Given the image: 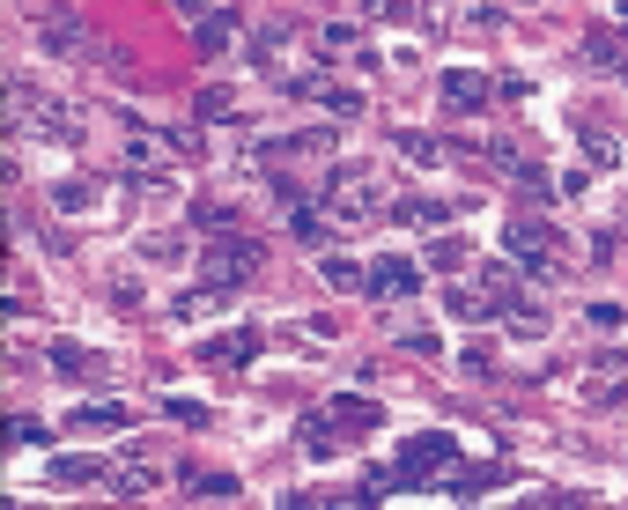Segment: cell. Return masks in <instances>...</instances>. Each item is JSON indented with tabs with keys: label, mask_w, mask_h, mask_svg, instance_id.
Returning a JSON list of instances; mask_svg holds the SVG:
<instances>
[{
	"label": "cell",
	"mask_w": 628,
	"mask_h": 510,
	"mask_svg": "<svg viewBox=\"0 0 628 510\" xmlns=\"http://www.w3.org/2000/svg\"><path fill=\"white\" fill-rule=\"evenodd\" d=\"M444 466H459V437H444V429H429V437H414L407 451H399V481L407 488H429Z\"/></svg>",
	"instance_id": "1"
},
{
	"label": "cell",
	"mask_w": 628,
	"mask_h": 510,
	"mask_svg": "<svg viewBox=\"0 0 628 510\" xmlns=\"http://www.w3.org/2000/svg\"><path fill=\"white\" fill-rule=\"evenodd\" d=\"M207 281H215V289H237V281H252L259 274V244L252 237H222V244H207Z\"/></svg>",
	"instance_id": "2"
},
{
	"label": "cell",
	"mask_w": 628,
	"mask_h": 510,
	"mask_svg": "<svg viewBox=\"0 0 628 510\" xmlns=\"http://www.w3.org/2000/svg\"><path fill=\"white\" fill-rule=\"evenodd\" d=\"M510 252H518L525 267H540V274H562V267H555V230H547L540 215H518V222H510Z\"/></svg>",
	"instance_id": "3"
},
{
	"label": "cell",
	"mask_w": 628,
	"mask_h": 510,
	"mask_svg": "<svg viewBox=\"0 0 628 510\" xmlns=\"http://www.w3.org/2000/svg\"><path fill=\"white\" fill-rule=\"evenodd\" d=\"M496 89H488V74H473V67H451L444 74V111H481Z\"/></svg>",
	"instance_id": "4"
},
{
	"label": "cell",
	"mask_w": 628,
	"mask_h": 510,
	"mask_svg": "<svg viewBox=\"0 0 628 510\" xmlns=\"http://www.w3.org/2000/svg\"><path fill=\"white\" fill-rule=\"evenodd\" d=\"M422 289V267L414 259H385V267H370V296H414Z\"/></svg>",
	"instance_id": "5"
},
{
	"label": "cell",
	"mask_w": 628,
	"mask_h": 510,
	"mask_svg": "<svg viewBox=\"0 0 628 510\" xmlns=\"http://www.w3.org/2000/svg\"><path fill=\"white\" fill-rule=\"evenodd\" d=\"M451 215H459L451 200H399V207H392V222H422V230H444Z\"/></svg>",
	"instance_id": "6"
},
{
	"label": "cell",
	"mask_w": 628,
	"mask_h": 510,
	"mask_svg": "<svg viewBox=\"0 0 628 510\" xmlns=\"http://www.w3.org/2000/svg\"><path fill=\"white\" fill-rule=\"evenodd\" d=\"M503 326L525 333V340H540V333H547V311L532 304V296H510V304H503Z\"/></svg>",
	"instance_id": "7"
},
{
	"label": "cell",
	"mask_w": 628,
	"mask_h": 510,
	"mask_svg": "<svg viewBox=\"0 0 628 510\" xmlns=\"http://www.w3.org/2000/svg\"><path fill=\"white\" fill-rule=\"evenodd\" d=\"M207 363H252V355H259V333H222V340H207Z\"/></svg>",
	"instance_id": "8"
},
{
	"label": "cell",
	"mask_w": 628,
	"mask_h": 510,
	"mask_svg": "<svg viewBox=\"0 0 628 510\" xmlns=\"http://www.w3.org/2000/svg\"><path fill=\"white\" fill-rule=\"evenodd\" d=\"M52 370H74V377H97L104 355L97 348H74V340H52Z\"/></svg>",
	"instance_id": "9"
},
{
	"label": "cell",
	"mask_w": 628,
	"mask_h": 510,
	"mask_svg": "<svg viewBox=\"0 0 628 510\" xmlns=\"http://www.w3.org/2000/svg\"><path fill=\"white\" fill-rule=\"evenodd\" d=\"M37 37H45L52 52H82V23H74L67 8H52V15H45V30H37Z\"/></svg>",
	"instance_id": "10"
},
{
	"label": "cell",
	"mask_w": 628,
	"mask_h": 510,
	"mask_svg": "<svg viewBox=\"0 0 628 510\" xmlns=\"http://www.w3.org/2000/svg\"><path fill=\"white\" fill-rule=\"evenodd\" d=\"M52 481H67V488H82V481H111V466H104V459H52Z\"/></svg>",
	"instance_id": "11"
},
{
	"label": "cell",
	"mask_w": 628,
	"mask_h": 510,
	"mask_svg": "<svg viewBox=\"0 0 628 510\" xmlns=\"http://www.w3.org/2000/svg\"><path fill=\"white\" fill-rule=\"evenodd\" d=\"M303 444H311V459H333V451H340V437H333V414H311V422H303Z\"/></svg>",
	"instance_id": "12"
},
{
	"label": "cell",
	"mask_w": 628,
	"mask_h": 510,
	"mask_svg": "<svg viewBox=\"0 0 628 510\" xmlns=\"http://www.w3.org/2000/svg\"><path fill=\"white\" fill-rule=\"evenodd\" d=\"M74 429H126V407H111V400H97V407H74Z\"/></svg>",
	"instance_id": "13"
},
{
	"label": "cell",
	"mask_w": 628,
	"mask_h": 510,
	"mask_svg": "<svg viewBox=\"0 0 628 510\" xmlns=\"http://www.w3.org/2000/svg\"><path fill=\"white\" fill-rule=\"evenodd\" d=\"M230 23H237V15H200L193 45H200V52H222V45H230Z\"/></svg>",
	"instance_id": "14"
},
{
	"label": "cell",
	"mask_w": 628,
	"mask_h": 510,
	"mask_svg": "<svg viewBox=\"0 0 628 510\" xmlns=\"http://www.w3.org/2000/svg\"><path fill=\"white\" fill-rule=\"evenodd\" d=\"M111 481H119L126 496H148V488H156V466H148V459H126V474L111 466Z\"/></svg>",
	"instance_id": "15"
},
{
	"label": "cell",
	"mask_w": 628,
	"mask_h": 510,
	"mask_svg": "<svg viewBox=\"0 0 628 510\" xmlns=\"http://www.w3.org/2000/svg\"><path fill=\"white\" fill-rule=\"evenodd\" d=\"M326 281H333V289H370V267H355V259H326Z\"/></svg>",
	"instance_id": "16"
},
{
	"label": "cell",
	"mask_w": 628,
	"mask_h": 510,
	"mask_svg": "<svg viewBox=\"0 0 628 510\" xmlns=\"http://www.w3.org/2000/svg\"><path fill=\"white\" fill-rule=\"evenodd\" d=\"M318 45H326V52H363V30H355V23H326Z\"/></svg>",
	"instance_id": "17"
},
{
	"label": "cell",
	"mask_w": 628,
	"mask_h": 510,
	"mask_svg": "<svg viewBox=\"0 0 628 510\" xmlns=\"http://www.w3.org/2000/svg\"><path fill=\"white\" fill-rule=\"evenodd\" d=\"M333 422H355V429H377V407H370V400H333Z\"/></svg>",
	"instance_id": "18"
},
{
	"label": "cell",
	"mask_w": 628,
	"mask_h": 510,
	"mask_svg": "<svg viewBox=\"0 0 628 510\" xmlns=\"http://www.w3.org/2000/svg\"><path fill=\"white\" fill-rule=\"evenodd\" d=\"M584 60H599V67H621V37H584Z\"/></svg>",
	"instance_id": "19"
},
{
	"label": "cell",
	"mask_w": 628,
	"mask_h": 510,
	"mask_svg": "<svg viewBox=\"0 0 628 510\" xmlns=\"http://www.w3.org/2000/svg\"><path fill=\"white\" fill-rule=\"evenodd\" d=\"M399 156H407V163H436L444 148H436L429 134H399Z\"/></svg>",
	"instance_id": "20"
},
{
	"label": "cell",
	"mask_w": 628,
	"mask_h": 510,
	"mask_svg": "<svg viewBox=\"0 0 628 510\" xmlns=\"http://www.w3.org/2000/svg\"><path fill=\"white\" fill-rule=\"evenodd\" d=\"M230 111H237L230 89H200V119H230Z\"/></svg>",
	"instance_id": "21"
},
{
	"label": "cell",
	"mask_w": 628,
	"mask_h": 510,
	"mask_svg": "<svg viewBox=\"0 0 628 510\" xmlns=\"http://www.w3.org/2000/svg\"><path fill=\"white\" fill-rule=\"evenodd\" d=\"M459 363H466L473 377H481V370H496V348H488V340H466V355H459Z\"/></svg>",
	"instance_id": "22"
},
{
	"label": "cell",
	"mask_w": 628,
	"mask_h": 510,
	"mask_svg": "<svg viewBox=\"0 0 628 510\" xmlns=\"http://www.w3.org/2000/svg\"><path fill=\"white\" fill-rule=\"evenodd\" d=\"M170 422H185V429H207V407H200V400H170Z\"/></svg>",
	"instance_id": "23"
},
{
	"label": "cell",
	"mask_w": 628,
	"mask_h": 510,
	"mask_svg": "<svg viewBox=\"0 0 628 510\" xmlns=\"http://www.w3.org/2000/svg\"><path fill=\"white\" fill-rule=\"evenodd\" d=\"M584 318H592V326H599V333H614V326H628V311H621V304H592V311H584Z\"/></svg>",
	"instance_id": "24"
},
{
	"label": "cell",
	"mask_w": 628,
	"mask_h": 510,
	"mask_svg": "<svg viewBox=\"0 0 628 510\" xmlns=\"http://www.w3.org/2000/svg\"><path fill=\"white\" fill-rule=\"evenodd\" d=\"M200 222H207V230H230V222H237V207H222V200H207V207H200Z\"/></svg>",
	"instance_id": "25"
},
{
	"label": "cell",
	"mask_w": 628,
	"mask_h": 510,
	"mask_svg": "<svg viewBox=\"0 0 628 510\" xmlns=\"http://www.w3.org/2000/svg\"><path fill=\"white\" fill-rule=\"evenodd\" d=\"M370 503H377V496H340L333 510H370Z\"/></svg>",
	"instance_id": "26"
}]
</instances>
